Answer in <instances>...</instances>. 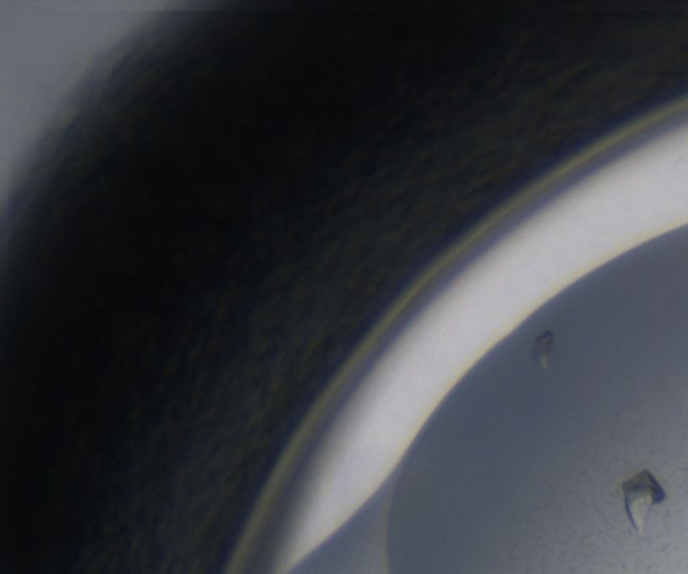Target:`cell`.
Returning <instances> with one entry per match:
<instances>
[{
	"label": "cell",
	"mask_w": 688,
	"mask_h": 574,
	"mask_svg": "<svg viewBox=\"0 0 688 574\" xmlns=\"http://www.w3.org/2000/svg\"><path fill=\"white\" fill-rule=\"evenodd\" d=\"M553 345V331H545L535 339L533 345V361L541 367L549 365V353Z\"/></svg>",
	"instance_id": "7a4b0ae2"
},
{
	"label": "cell",
	"mask_w": 688,
	"mask_h": 574,
	"mask_svg": "<svg viewBox=\"0 0 688 574\" xmlns=\"http://www.w3.org/2000/svg\"><path fill=\"white\" fill-rule=\"evenodd\" d=\"M622 498L632 528L638 534H644L652 508L662 506L668 496L650 469H640L636 476L622 484Z\"/></svg>",
	"instance_id": "6da1fadb"
}]
</instances>
